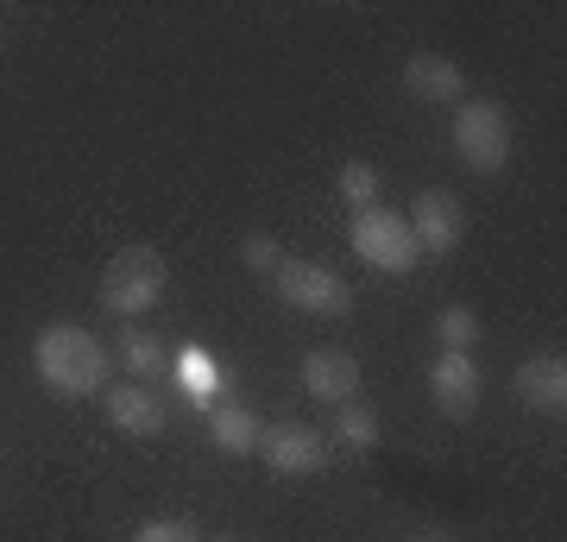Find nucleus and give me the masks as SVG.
I'll use <instances>...</instances> for the list:
<instances>
[{"label":"nucleus","instance_id":"6e6552de","mask_svg":"<svg viewBox=\"0 0 567 542\" xmlns=\"http://www.w3.org/2000/svg\"><path fill=\"white\" fill-rule=\"evenodd\" d=\"M102 410H107V422L121 429V436H133V442H152V436H164V398L152 391L145 379H133V385H107L102 391Z\"/></svg>","mask_w":567,"mask_h":542},{"label":"nucleus","instance_id":"f03ea898","mask_svg":"<svg viewBox=\"0 0 567 542\" xmlns=\"http://www.w3.org/2000/svg\"><path fill=\"white\" fill-rule=\"evenodd\" d=\"M171 290V265H164L158 246H121L102 272V309L107 316H145L152 303Z\"/></svg>","mask_w":567,"mask_h":542},{"label":"nucleus","instance_id":"dca6fc26","mask_svg":"<svg viewBox=\"0 0 567 542\" xmlns=\"http://www.w3.org/2000/svg\"><path fill=\"white\" fill-rule=\"evenodd\" d=\"M334 190H341V202L353 208V215H365V208H379V171L365 158H347L341 177H334Z\"/></svg>","mask_w":567,"mask_h":542},{"label":"nucleus","instance_id":"4468645a","mask_svg":"<svg viewBox=\"0 0 567 542\" xmlns=\"http://www.w3.org/2000/svg\"><path fill=\"white\" fill-rule=\"evenodd\" d=\"M177 379H183V398L196 403V410H215V403H221V366H215V354L183 347L177 354Z\"/></svg>","mask_w":567,"mask_h":542},{"label":"nucleus","instance_id":"f3484780","mask_svg":"<svg viewBox=\"0 0 567 542\" xmlns=\"http://www.w3.org/2000/svg\"><path fill=\"white\" fill-rule=\"evenodd\" d=\"M435 341H442V354H473V341H480V316H473L466 303H447L442 316H435Z\"/></svg>","mask_w":567,"mask_h":542},{"label":"nucleus","instance_id":"a211bd4d","mask_svg":"<svg viewBox=\"0 0 567 542\" xmlns=\"http://www.w3.org/2000/svg\"><path fill=\"white\" fill-rule=\"evenodd\" d=\"M121 360L133 366V379H152V372H158V360H164V347L152 341L145 328H126V335H121Z\"/></svg>","mask_w":567,"mask_h":542},{"label":"nucleus","instance_id":"9b49d317","mask_svg":"<svg viewBox=\"0 0 567 542\" xmlns=\"http://www.w3.org/2000/svg\"><path fill=\"white\" fill-rule=\"evenodd\" d=\"M511 385H517L524 410H536V417H561L567 410V360L561 354H536V360H524Z\"/></svg>","mask_w":567,"mask_h":542},{"label":"nucleus","instance_id":"6ab92c4d","mask_svg":"<svg viewBox=\"0 0 567 542\" xmlns=\"http://www.w3.org/2000/svg\"><path fill=\"white\" fill-rule=\"evenodd\" d=\"M126 542H203V530H196L189 518H152V523H140Z\"/></svg>","mask_w":567,"mask_h":542},{"label":"nucleus","instance_id":"f8f14e48","mask_svg":"<svg viewBox=\"0 0 567 542\" xmlns=\"http://www.w3.org/2000/svg\"><path fill=\"white\" fill-rule=\"evenodd\" d=\"M404 89L416 101H461L466 95V70L454 58H442V51H416V58L404 63Z\"/></svg>","mask_w":567,"mask_h":542},{"label":"nucleus","instance_id":"9d476101","mask_svg":"<svg viewBox=\"0 0 567 542\" xmlns=\"http://www.w3.org/2000/svg\"><path fill=\"white\" fill-rule=\"evenodd\" d=\"M303 391L322 403H353L360 398V360L341 354V347H316L303 354Z\"/></svg>","mask_w":567,"mask_h":542},{"label":"nucleus","instance_id":"2eb2a0df","mask_svg":"<svg viewBox=\"0 0 567 542\" xmlns=\"http://www.w3.org/2000/svg\"><path fill=\"white\" fill-rule=\"evenodd\" d=\"M379 436H385V429H379V410H372V403H334V442H347V448H379Z\"/></svg>","mask_w":567,"mask_h":542},{"label":"nucleus","instance_id":"7ed1b4c3","mask_svg":"<svg viewBox=\"0 0 567 542\" xmlns=\"http://www.w3.org/2000/svg\"><path fill=\"white\" fill-rule=\"evenodd\" d=\"M447 140H454V152H461L466 171L492 177V171H505V158H511V114L498 108V101H461Z\"/></svg>","mask_w":567,"mask_h":542},{"label":"nucleus","instance_id":"aec40b11","mask_svg":"<svg viewBox=\"0 0 567 542\" xmlns=\"http://www.w3.org/2000/svg\"><path fill=\"white\" fill-rule=\"evenodd\" d=\"M240 259H246V272H278V265H284V246L271 241V234H252V241L240 246Z\"/></svg>","mask_w":567,"mask_h":542},{"label":"nucleus","instance_id":"ddd939ff","mask_svg":"<svg viewBox=\"0 0 567 542\" xmlns=\"http://www.w3.org/2000/svg\"><path fill=\"white\" fill-rule=\"evenodd\" d=\"M259 429L265 422L234 398H221L215 410H208V442L221 448V454H252V448H259Z\"/></svg>","mask_w":567,"mask_h":542},{"label":"nucleus","instance_id":"20e7f679","mask_svg":"<svg viewBox=\"0 0 567 542\" xmlns=\"http://www.w3.org/2000/svg\"><path fill=\"white\" fill-rule=\"evenodd\" d=\"M347 241H353V253H360L372 272H410V265L423 259V253H416V234H410V222L398 208H365V215H353Z\"/></svg>","mask_w":567,"mask_h":542},{"label":"nucleus","instance_id":"f257e3e1","mask_svg":"<svg viewBox=\"0 0 567 542\" xmlns=\"http://www.w3.org/2000/svg\"><path fill=\"white\" fill-rule=\"evenodd\" d=\"M32 372H39V385L51 391V398L76 403V398L107 391L114 360H107V347L95 341L89 328H76V321H51V328H39V341H32Z\"/></svg>","mask_w":567,"mask_h":542},{"label":"nucleus","instance_id":"412c9836","mask_svg":"<svg viewBox=\"0 0 567 542\" xmlns=\"http://www.w3.org/2000/svg\"><path fill=\"white\" fill-rule=\"evenodd\" d=\"M215 542H240V536H215Z\"/></svg>","mask_w":567,"mask_h":542},{"label":"nucleus","instance_id":"39448f33","mask_svg":"<svg viewBox=\"0 0 567 542\" xmlns=\"http://www.w3.org/2000/svg\"><path fill=\"white\" fill-rule=\"evenodd\" d=\"M271 278H278V297L290 303V309H303V316H347V309H353L347 278L328 272V265H316V259H284Z\"/></svg>","mask_w":567,"mask_h":542},{"label":"nucleus","instance_id":"1a4fd4ad","mask_svg":"<svg viewBox=\"0 0 567 542\" xmlns=\"http://www.w3.org/2000/svg\"><path fill=\"white\" fill-rule=\"evenodd\" d=\"M429 391H435V410L442 417H473L480 410V391H486V372H480L473 354H435Z\"/></svg>","mask_w":567,"mask_h":542},{"label":"nucleus","instance_id":"4be33fe9","mask_svg":"<svg viewBox=\"0 0 567 542\" xmlns=\"http://www.w3.org/2000/svg\"><path fill=\"white\" fill-rule=\"evenodd\" d=\"M423 542H447V536H423Z\"/></svg>","mask_w":567,"mask_h":542},{"label":"nucleus","instance_id":"0eeeda50","mask_svg":"<svg viewBox=\"0 0 567 542\" xmlns=\"http://www.w3.org/2000/svg\"><path fill=\"white\" fill-rule=\"evenodd\" d=\"M410 234H416V253H435V259H447L454 246H461V227H466V215H461V202H454V190H416V202H410Z\"/></svg>","mask_w":567,"mask_h":542},{"label":"nucleus","instance_id":"423d86ee","mask_svg":"<svg viewBox=\"0 0 567 542\" xmlns=\"http://www.w3.org/2000/svg\"><path fill=\"white\" fill-rule=\"evenodd\" d=\"M271 473H322L328 467V436L309 422H265L259 448H252Z\"/></svg>","mask_w":567,"mask_h":542}]
</instances>
